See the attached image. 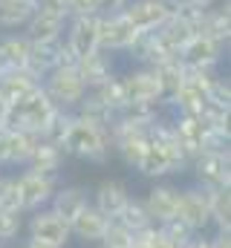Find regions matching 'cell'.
<instances>
[{
    "label": "cell",
    "mask_w": 231,
    "mask_h": 248,
    "mask_svg": "<svg viewBox=\"0 0 231 248\" xmlns=\"http://www.w3.org/2000/svg\"><path fill=\"white\" fill-rule=\"evenodd\" d=\"M185 170H188V156L176 141L171 116L162 110L159 119L150 124L148 144H145V153H142V162H139L136 173L156 182V179H168V176H176V173H185Z\"/></svg>",
    "instance_id": "cell-1"
},
{
    "label": "cell",
    "mask_w": 231,
    "mask_h": 248,
    "mask_svg": "<svg viewBox=\"0 0 231 248\" xmlns=\"http://www.w3.org/2000/svg\"><path fill=\"white\" fill-rule=\"evenodd\" d=\"M64 153L90 165H107L113 159V144H110V127L96 124L78 113H72L69 130L61 141Z\"/></svg>",
    "instance_id": "cell-2"
},
{
    "label": "cell",
    "mask_w": 231,
    "mask_h": 248,
    "mask_svg": "<svg viewBox=\"0 0 231 248\" xmlns=\"http://www.w3.org/2000/svg\"><path fill=\"white\" fill-rule=\"evenodd\" d=\"M55 113H58V107L52 104V98L44 93V87L38 84L35 90H29L17 101H12V107H9V127L44 136V130L55 119Z\"/></svg>",
    "instance_id": "cell-3"
},
{
    "label": "cell",
    "mask_w": 231,
    "mask_h": 248,
    "mask_svg": "<svg viewBox=\"0 0 231 248\" xmlns=\"http://www.w3.org/2000/svg\"><path fill=\"white\" fill-rule=\"evenodd\" d=\"M41 87L52 98V104L58 110H69V113H75V107L87 95V84H84V78L78 75L75 66H55V69H50L41 78Z\"/></svg>",
    "instance_id": "cell-4"
},
{
    "label": "cell",
    "mask_w": 231,
    "mask_h": 248,
    "mask_svg": "<svg viewBox=\"0 0 231 248\" xmlns=\"http://www.w3.org/2000/svg\"><path fill=\"white\" fill-rule=\"evenodd\" d=\"M118 84H121V95H124L127 107L130 104L162 107V101H165V90L150 66H130L124 72H118Z\"/></svg>",
    "instance_id": "cell-5"
},
{
    "label": "cell",
    "mask_w": 231,
    "mask_h": 248,
    "mask_svg": "<svg viewBox=\"0 0 231 248\" xmlns=\"http://www.w3.org/2000/svg\"><path fill=\"white\" fill-rule=\"evenodd\" d=\"M23 234L29 240H38L50 248H66L72 234H69V222L64 217H58L55 211L47 205L41 211H32L26 214V225H23Z\"/></svg>",
    "instance_id": "cell-6"
},
{
    "label": "cell",
    "mask_w": 231,
    "mask_h": 248,
    "mask_svg": "<svg viewBox=\"0 0 231 248\" xmlns=\"http://www.w3.org/2000/svg\"><path fill=\"white\" fill-rule=\"evenodd\" d=\"M15 176H17V193H20V211L23 214L47 208L55 196L58 185H61V176H47V173L29 170V168L15 170Z\"/></svg>",
    "instance_id": "cell-7"
},
{
    "label": "cell",
    "mask_w": 231,
    "mask_h": 248,
    "mask_svg": "<svg viewBox=\"0 0 231 248\" xmlns=\"http://www.w3.org/2000/svg\"><path fill=\"white\" fill-rule=\"evenodd\" d=\"M176 219L185 222L194 234H208L211 228V190L199 185H185L179 190V208Z\"/></svg>",
    "instance_id": "cell-8"
},
{
    "label": "cell",
    "mask_w": 231,
    "mask_h": 248,
    "mask_svg": "<svg viewBox=\"0 0 231 248\" xmlns=\"http://www.w3.org/2000/svg\"><path fill=\"white\" fill-rule=\"evenodd\" d=\"M188 170L194 176V185L205 190H220L231 187V153H199L188 162Z\"/></svg>",
    "instance_id": "cell-9"
},
{
    "label": "cell",
    "mask_w": 231,
    "mask_h": 248,
    "mask_svg": "<svg viewBox=\"0 0 231 248\" xmlns=\"http://www.w3.org/2000/svg\"><path fill=\"white\" fill-rule=\"evenodd\" d=\"M176 12H179L176 0H130L124 6V17L136 26L139 35L156 32L162 23L171 20Z\"/></svg>",
    "instance_id": "cell-10"
},
{
    "label": "cell",
    "mask_w": 231,
    "mask_h": 248,
    "mask_svg": "<svg viewBox=\"0 0 231 248\" xmlns=\"http://www.w3.org/2000/svg\"><path fill=\"white\" fill-rule=\"evenodd\" d=\"M139 32L136 26L124 17V12L99 15V49L110 55H127V49L136 44Z\"/></svg>",
    "instance_id": "cell-11"
},
{
    "label": "cell",
    "mask_w": 231,
    "mask_h": 248,
    "mask_svg": "<svg viewBox=\"0 0 231 248\" xmlns=\"http://www.w3.org/2000/svg\"><path fill=\"white\" fill-rule=\"evenodd\" d=\"M179 190L182 185H176L171 179H156L153 185L148 187V193L142 196L145 208H148V217L153 225H168L176 219V208H179Z\"/></svg>",
    "instance_id": "cell-12"
},
{
    "label": "cell",
    "mask_w": 231,
    "mask_h": 248,
    "mask_svg": "<svg viewBox=\"0 0 231 248\" xmlns=\"http://www.w3.org/2000/svg\"><path fill=\"white\" fill-rule=\"evenodd\" d=\"M41 136L17 130V127H0V170H20L26 168L32 147Z\"/></svg>",
    "instance_id": "cell-13"
},
{
    "label": "cell",
    "mask_w": 231,
    "mask_h": 248,
    "mask_svg": "<svg viewBox=\"0 0 231 248\" xmlns=\"http://www.w3.org/2000/svg\"><path fill=\"white\" fill-rule=\"evenodd\" d=\"M229 46L220 44L217 38H208V35H194L182 52H179V61L185 63L188 69H220V63L226 58Z\"/></svg>",
    "instance_id": "cell-14"
},
{
    "label": "cell",
    "mask_w": 231,
    "mask_h": 248,
    "mask_svg": "<svg viewBox=\"0 0 231 248\" xmlns=\"http://www.w3.org/2000/svg\"><path fill=\"white\" fill-rule=\"evenodd\" d=\"M64 44L75 55V61L84 55H93L99 49V15L69 17L64 26Z\"/></svg>",
    "instance_id": "cell-15"
},
{
    "label": "cell",
    "mask_w": 231,
    "mask_h": 248,
    "mask_svg": "<svg viewBox=\"0 0 231 248\" xmlns=\"http://www.w3.org/2000/svg\"><path fill=\"white\" fill-rule=\"evenodd\" d=\"M130 196H133V193H130L127 182L107 176V179H101L99 185L90 190V205L99 208L107 219H118V214L124 211V205H127Z\"/></svg>",
    "instance_id": "cell-16"
},
{
    "label": "cell",
    "mask_w": 231,
    "mask_h": 248,
    "mask_svg": "<svg viewBox=\"0 0 231 248\" xmlns=\"http://www.w3.org/2000/svg\"><path fill=\"white\" fill-rule=\"evenodd\" d=\"M171 122H173L176 141H179V147L185 150V156H188V162H191V159L199 156L202 147H205L208 124L202 122V116H188V113H182V116H171Z\"/></svg>",
    "instance_id": "cell-17"
},
{
    "label": "cell",
    "mask_w": 231,
    "mask_h": 248,
    "mask_svg": "<svg viewBox=\"0 0 231 248\" xmlns=\"http://www.w3.org/2000/svg\"><path fill=\"white\" fill-rule=\"evenodd\" d=\"M107 225H110V219L99 208L87 205L84 211H78L69 219V234H72V240H78L84 246H99L101 237H104V231H107Z\"/></svg>",
    "instance_id": "cell-18"
},
{
    "label": "cell",
    "mask_w": 231,
    "mask_h": 248,
    "mask_svg": "<svg viewBox=\"0 0 231 248\" xmlns=\"http://www.w3.org/2000/svg\"><path fill=\"white\" fill-rule=\"evenodd\" d=\"M153 38H156V44L165 49V55H173V58H179V52H182V46L194 38V26H191V17L179 9L176 15H173L168 23H162L156 32H153Z\"/></svg>",
    "instance_id": "cell-19"
},
{
    "label": "cell",
    "mask_w": 231,
    "mask_h": 248,
    "mask_svg": "<svg viewBox=\"0 0 231 248\" xmlns=\"http://www.w3.org/2000/svg\"><path fill=\"white\" fill-rule=\"evenodd\" d=\"M66 153L58 141L50 139H38L35 147H32V156L26 162L29 170H38V173H47V176H61L64 173V165H66Z\"/></svg>",
    "instance_id": "cell-20"
},
{
    "label": "cell",
    "mask_w": 231,
    "mask_h": 248,
    "mask_svg": "<svg viewBox=\"0 0 231 248\" xmlns=\"http://www.w3.org/2000/svg\"><path fill=\"white\" fill-rule=\"evenodd\" d=\"M75 69H78V75L84 78L87 90H90V87H99V84H104V81H110V78L118 75V69H116V55L104 52V49H96L93 55L78 58Z\"/></svg>",
    "instance_id": "cell-21"
},
{
    "label": "cell",
    "mask_w": 231,
    "mask_h": 248,
    "mask_svg": "<svg viewBox=\"0 0 231 248\" xmlns=\"http://www.w3.org/2000/svg\"><path fill=\"white\" fill-rule=\"evenodd\" d=\"M87 205H90V187H84V185H58L55 196L50 202V208L55 211L58 217H64L66 222L78 211H84Z\"/></svg>",
    "instance_id": "cell-22"
},
{
    "label": "cell",
    "mask_w": 231,
    "mask_h": 248,
    "mask_svg": "<svg viewBox=\"0 0 231 248\" xmlns=\"http://www.w3.org/2000/svg\"><path fill=\"white\" fill-rule=\"evenodd\" d=\"M32 41L23 32H0V61L6 69H20L29 61Z\"/></svg>",
    "instance_id": "cell-23"
},
{
    "label": "cell",
    "mask_w": 231,
    "mask_h": 248,
    "mask_svg": "<svg viewBox=\"0 0 231 248\" xmlns=\"http://www.w3.org/2000/svg\"><path fill=\"white\" fill-rule=\"evenodd\" d=\"M41 84V78L38 75H32L26 66H20V69H3L0 72V95L12 104V101H17L20 95H26L29 90H35Z\"/></svg>",
    "instance_id": "cell-24"
},
{
    "label": "cell",
    "mask_w": 231,
    "mask_h": 248,
    "mask_svg": "<svg viewBox=\"0 0 231 248\" xmlns=\"http://www.w3.org/2000/svg\"><path fill=\"white\" fill-rule=\"evenodd\" d=\"M61 52H64V38H61V41H47V44H32L26 69H29L32 75L44 78L50 69H55L58 63H61Z\"/></svg>",
    "instance_id": "cell-25"
},
{
    "label": "cell",
    "mask_w": 231,
    "mask_h": 248,
    "mask_svg": "<svg viewBox=\"0 0 231 248\" xmlns=\"http://www.w3.org/2000/svg\"><path fill=\"white\" fill-rule=\"evenodd\" d=\"M64 20L50 17V15H41V12H32L29 23L23 26V35L32 41V44H47V41H61L64 38Z\"/></svg>",
    "instance_id": "cell-26"
},
{
    "label": "cell",
    "mask_w": 231,
    "mask_h": 248,
    "mask_svg": "<svg viewBox=\"0 0 231 248\" xmlns=\"http://www.w3.org/2000/svg\"><path fill=\"white\" fill-rule=\"evenodd\" d=\"M35 6L26 0H0V32H23Z\"/></svg>",
    "instance_id": "cell-27"
},
{
    "label": "cell",
    "mask_w": 231,
    "mask_h": 248,
    "mask_svg": "<svg viewBox=\"0 0 231 248\" xmlns=\"http://www.w3.org/2000/svg\"><path fill=\"white\" fill-rule=\"evenodd\" d=\"M118 222H121L124 228H130L133 234H139V231H145V228H150V225H153V222H150V217H148V208H145L142 196H136V193L127 199L124 211L118 214Z\"/></svg>",
    "instance_id": "cell-28"
},
{
    "label": "cell",
    "mask_w": 231,
    "mask_h": 248,
    "mask_svg": "<svg viewBox=\"0 0 231 248\" xmlns=\"http://www.w3.org/2000/svg\"><path fill=\"white\" fill-rule=\"evenodd\" d=\"M211 228L231 231V187L211 190Z\"/></svg>",
    "instance_id": "cell-29"
},
{
    "label": "cell",
    "mask_w": 231,
    "mask_h": 248,
    "mask_svg": "<svg viewBox=\"0 0 231 248\" xmlns=\"http://www.w3.org/2000/svg\"><path fill=\"white\" fill-rule=\"evenodd\" d=\"M23 225H26V214L0 208V246H17V240L23 237Z\"/></svg>",
    "instance_id": "cell-30"
},
{
    "label": "cell",
    "mask_w": 231,
    "mask_h": 248,
    "mask_svg": "<svg viewBox=\"0 0 231 248\" xmlns=\"http://www.w3.org/2000/svg\"><path fill=\"white\" fill-rule=\"evenodd\" d=\"M133 240H136V234L130 228H124L118 219H110V225H107L99 248H133Z\"/></svg>",
    "instance_id": "cell-31"
},
{
    "label": "cell",
    "mask_w": 231,
    "mask_h": 248,
    "mask_svg": "<svg viewBox=\"0 0 231 248\" xmlns=\"http://www.w3.org/2000/svg\"><path fill=\"white\" fill-rule=\"evenodd\" d=\"M0 208L3 211H20V193H17V176L0 170ZM23 214V211H20Z\"/></svg>",
    "instance_id": "cell-32"
},
{
    "label": "cell",
    "mask_w": 231,
    "mask_h": 248,
    "mask_svg": "<svg viewBox=\"0 0 231 248\" xmlns=\"http://www.w3.org/2000/svg\"><path fill=\"white\" fill-rule=\"evenodd\" d=\"M133 248H182V246H176L173 240H168V234L159 225H150V228H145V231L136 234Z\"/></svg>",
    "instance_id": "cell-33"
},
{
    "label": "cell",
    "mask_w": 231,
    "mask_h": 248,
    "mask_svg": "<svg viewBox=\"0 0 231 248\" xmlns=\"http://www.w3.org/2000/svg\"><path fill=\"white\" fill-rule=\"evenodd\" d=\"M205 104L211 107H223V110H231V81L226 75H217L208 87V95H205Z\"/></svg>",
    "instance_id": "cell-34"
},
{
    "label": "cell",
    "mask_w": 231,
    "mask_h": 248,
    "mask_svg": "<svg viewBox=\"0 0 231 248\" xmlns=\"http://www.w3.org/2000/svg\"><path fill=\"white\" fill-rule=\"evenodd\" d=\"M35 12L41 15H50V17H58V20H69V3L66 0H38L35 3Z\"/></svg>",
    "instance_id": "cell-35"
},
{
    "label": "cell",
    "mask_w": 231,
    "mask_h": 248,
    "mask_svg": "<svg viewBox=\"0 0 231 248\" xmlns=\"http://www.w3.org/2000/svg\"><path fill=\"white\" fill-rule=\"evenodd\" d=\"M162 231L168 234V240H173L176 246H185V243L194 237V231H191L185 222H179V219H173V222H168V225H162Z\"/></svg>",
    "instance_id": "cell-36"
},
{
    "label": "cell",
    "mask_w": 231,
    "mask_h": 248,
    "mask_svg": "<svg viewBox=\"0 0 231 248\" xmlns=\"http://www.w3.org/2000/svg\"><path fill=\"white\" fill-rule=\"evenodd\" d=\"M69 3V17H87V15H101L99 0H66Z\"/></svg>",
    "instance_id": "cell-37"
},
{
    "label": "cell",
    "mask_w": 231,
    "mask_h": 248,
    "mask_svg": "<svg viewBox=\"0 0 231 248\" xmlns=\"http://www.w3.org/2000/svg\"><path fill=\"white\" fill-rule=\"evenodd\" d=\"M176 3H179V9H194V12H202V9L217 6L220 0H176Z\"/></svg>",
    "instance_id": "cell-38"
},
{
    "label": "cell",
    "mask_w": 231,
    "mask_h": 248,
    "mask_svg": "<svg viewBox=\"0 0 231 248\" xmlns=\"http://www.w3.org/2000/svg\"><path fill=\"white\" fill-rule=\"evenodd\" d=\"M211 237V248H231V231H214Z\"/></svg>",
    "instance_id": "cell-39"
},
{
    "label": "cell",
    "mask_w": 231,
    "mask_h": 248,
    "mask_svg": "<svg viewBox=\"0 0 231 248\" xmlns=\"http://www.w3.org/2000/svg\"><path fill=\"white\" fill-rule=\"evenodd\" d=\"M130 0H99V6H101V15H110V12H124V6H127Z\"/></svg>",
    "instance_id": "cell-40"
},
{
    "label": "cell",
    "mask_w": 231,
    "mask_h": 248,
    "mask_svg": "<svg viewBox=\"0 0 231 248\" xmlns=\"http://www.w3.org/2000/svg\"><path fill=\"white\" fill-rule=\"evenodd\" d=\"M182 248H211V237L208 234H194Z\"/></svg>",
    "instance_id": "cell-41"
},
{
    "label": "cell",
    "mask_w": 231,
    "mask_h": 248,
    "mask_svg": "<svg viewBox=\"0 0 231 248\" xmlns=\"http://www.w3.org/2000/svg\"><path fill=\"white\" fill-rule=\"evenodd\" d=\"M9 107H12V104L0 95V127H6V124H9Z\"/></svg>",
    "instance_id": "cell-42"
},
{
    "label": "cell",
    "mask_w": 231,
    "mask_h": 248,
    "mask_svg": "<svg viewBox=\"0 0 231 248\" xmlns=\"http://www.w3.org/2000/svg\"><path fill=\"white\" fill-rule=\"evenodd\" d=\"M17 248H50V246H44V243H38V240H29V237H26V240H20V243H17Z\"/></svg>",
    "instance_id": "cell-43"
},
{
    "label": "cell",
    "mask_w": 231,
    "mask_h": 248,
    "mask_svg": "<svg viewBox=\"0 0 231 248\" xmlns=\"http://www.w3.org/2000/svg\"><path fill=\"white\" fill-rule=\"evenodd\" d=\"M26 3H32V6H35V3H38V0H26Z\"/></svg>",
    "instance_id": "cell-44"
},
{
    "label": "cell",
    "mask_w": 231,
    "mask_h": 248,
    "mask_svg": "<svg viewBox=\"0 0 231 248\" xmlns=\"http://www.w3.org/2000/svg\"><path fill=\"white\" fill-rule=\"evenodd\" d=\"M3 69H6V66H3V61H0V72H3Z\"/></svg>",
    "instance_id": "cell-45"
},
{
    "label": "cell",
    "mask_w": 231,
    "mask_h": 248,
    "mask_svg": "<svg viewBox=\"0 0 231 248\" xmlns=\"http://www.w3.org/2000/svg\"><path fill=\"white\" fill-rule=\"evenodd\" d=\"M0 248H9V246H0Z\"/></svg>",
    "instance_id": "cell-46"
}]
</instances>
